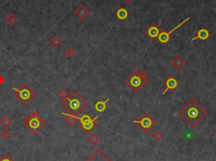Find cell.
Returning <instances> with one entry per match:
<instances>
[{
  "label": "cell",
  "instance_id": "1",
  "mask_svg": "<svg viewBox=\"0 0 216 161\" xmlns=\"http://www.w3.org/2000/svg\"><path fill=\"white\" fill-rule=\"evenodd\" d=\"M178 114L192 127H195L198 123L208 115V111L203 109V107L198 103L195 99H191L190 101L183 108H181Z\"/></svg>",
  "mask_w": 216,
  "mask_h": 161
},
{
  "label": "cell",
  "instance_id": "2",
  "mask_svg": "<svg viewBox=\"0 0 216 161\" xmlns=\"http://www.w3.org/2000/svg\"><path fill=\"white\" fill-rule=\"evenodd\" d=\"M62 106L71 115L78 116L88 106V103L78 94L77 91H73L67 99L62 102Z\"/></svg>",
  "mask_w": 216,
  "mask_h": 161
},
{
  "label": "cell",
  "instance_id": "3",
  "mask_svg": "<svg viewBox=\"0 0 216 161\" xmlns=\"http://www.w3.org/2000/svg\"><path fill=\"white\" fill-rule=\"evenodd\" d=\"M12 90L14 92V96L16 97L23 105H27L36 95V92L27 84H23L19 89L12 87Z\"/></svg>",
  "mask_w": 216,
  "mask_h": 161
},
{
  "label": "cell",
  "instance_id": "4",
  "mask_svg": "<svg viewBox=\"0 0 216 161\" xmlns=\"http://www.w3.org/2000/svg\"><path fill=\"white\" fill-rule=\"evenodd\" d=\"M45 121L41 118L36 112L31 113V115H30L29 117L24 122V126L33 134H36L45 127Z\"/></svg>",
  "mask_w": 216,
  "mask_h": 161
},
{
  "label": "cell",
  "instance_id": "5",
  "mask_svg": "<svg viewBox=\"0 0 216 161\" xmlns=\"http://www.w3.org/2000/svg\"><path fill=\"white\" fill-rule=\"evenodd\" d=\"M124 83L128 86L132 92L138 93L139 90H141L147 83V79H144L140 77L139 72L133 71L132 74L127 78Z\"/></svg>",
  "mask_w": 216,
  "mask_h": 161
},
{
  "label": "cell",
  "instance_id": "6",
  "mask_svg": "<svg viewBox=\"0 0 216 161\" xmlns=\"http://www.w3.org/2000/svg\"><path fill=\"white\" fill-rule=\"evenodd\" d=\"M99 118V116H96L94 118H91V116L89 114H84L80 117H78L79 120V126L80 127L83 131L85 133L90 134L94 129L97 127L96 120Z\"/></svg>",
  "mask_w": 216,
  "mask_h": 161
},
{
  "label": "cell",
  "instance_id": "7",
  "mask_svg": "<svg viewBox=\"0 0 216 161\" xmlns=\"http://www.w3.org/2000/svg\"><path fill=\"white\" fill-rule=\"evenodd\" d=\"M133 123L138 124V125L142 128L144 132H148L150 129L155 125V121L149 114L145 113L142 116V117L139 120H133Z\"/></svg>",
  "mask_w": 216,
  "mask_h": 161
},
{
  "label": "cell",
  "instance_id": "8",
  "mask_svg": "<svg viewBox=\"0 0 216 161\" xmlns=\"http://www.w3.org/2000/svg\"><path fill=\"white\" fill-rule=\"evenodd\" d=\"M190 19V18L188 17V18H187L186 19H184L182 22H181L178 26H177L176 27H175L174 29H172L171 30H170V31H168V32H166V31H165V30H162V31H161L160 32V34H159V36H158V40L159 42H161V43H162L163 45H165V44H167L168 42L171 40V35L172 34V33L174 32L176 30H177L179 27H181V26H182V25H184L185 23H187L188 20Z\"/></svg>",
  "mask_w": 216,
  "mask_h": 161
},
{
  "label": "cell",
  "instance_id": "9",
  "mask_svg": "<svg viewBox=\"0 0 216 161\" xmlns=\"http://www.w3.org/2000/svg\"><path fill=\"white\" fill-rule=\"evenodd\" d=\"M164 84L165 86V90L163 91L162 95H165V93L168 92V91H172V90H176L177 87L179 85V82H178L177 79L175 77L170 76L165 81Z\"/></svg>",
  "mask_w": 216,
  "mask_h": 161
},
{
  "label": "cell",
  "instance_id": "10",
  "mask_svg": "<svg viewBox=\"0 0 216 161\" xmlns=\"http://www.w3.org/2000/svg\"><path fill=\"white\" fill-rule=\"evenodd\" d=\"M86 161H112L111 159L107 158V156L105 155L103 152L97 149L96 151L94 153L93 155L90 156V158L88 159Z\"/></svg>",
  "mask_w": 216,
  "mask_h": 161
},
{
  "label": "cell",
  "instance_id": "11",
  "mask_svg": "<svg viewBox=\"0 0 216 161\" xmlns=\"http://www.w3.org/2000/svg\"><path fill=\"white\" fill-rule=\"evenodd\" d=\"M161 32V30L159 29V27L155 25H151V26L149 27L148 29L145 30V34L149 37L151 38L152 40H155V39L158 38L159 34Z\"/></svg>",
  "mask_w": 216,
  "mask_h": 161
},
{
  "label": "cell",
  "instance_id": "12",
  "mask_svg": "<svg viewBox=\"0 0 216 161\" xmlns=\"http://www.w3.org/2000/svg\"><path fill=\"white\" fill-rule=\"evenodd\" d=\"M90 14L89 10L86 9V7H84V5L80 4L74 10V14L80 19H84L85 17L87 16L88 14Z\"/></svg>",
  "mask_w": 216,
  "mask_h": 161
},
{
  "label": "cell",
  "instance_id": "13",
  "mask_svg": "<svg viewBox=\"0 0 216 161\" xmlns=\"http://www.w3.org/2000/svg\"><path fill=\"white\" fill-rule=\"evenodd\" d=\"M210 33L208 30L205 29V28H201V29L198 30L197 36L192 39V41H195V40H197V39H200L201 41H206L207 39L210 37Z\"/></svg>",
  "mask_w": 216,
  "mask_h": 161
},
{
  "label": "cell",
  "instance_id": "14",
  "mask_svg": "<svg viewBox=\"0 0 216 161\" xmlns=\"http://www.w3.org/2000/svg\"><path fill=\"white\" fill-rule=\"evenodd\" d=\"M109 100L110 99L108 98V99H107V100H105V101H103V100H99V101H97L96 103V105H95V109H96V111L97 112L101 113L103 112V111H105L107 107V104Z\"/></svg>",
  "mask_w": 216,
  "mask_h": 161
},
{
  "label": "cell",
  "instance_id": "15",
  "mask_svg": "<svg viewBox=\"0 0 216 161\" xmlns=\"http://www.w3.org/2000/svg\"><path fill=\"white\" fill-rule=\"evenodd\" d=\"M171 64H172V66H173L176 69H181V68L183 67L184 64H185V61H184V59L181 58V57L177 56V57L171 61Z\"/></svg>",
  "mask_w": 216,
  "mask_h": 161
},
{
  "label": "cell",
  "instance_id": "16",
  "mask_svg": "<svg viewBox=\"0 0 216 161\" xmlns=\"http://www.w3.org/2000/svg\"><path fill=\"white\" fill-rule=\"evenodd\" d=\"M128 11L125 8H121L116 11V16L120 19V20H124L128 17Z\"/></svg>",
  "mask_w": 216,
  "mask_h": 161
},
{
  "label": "cell",
  "instance_id": "17",
  "mask_svg": "<svg viewBox=\"0 0 216 161\" xmlns=\"http://www.w3.org/2000/svg\"><path fill=\"white\" fill-rule=\"evenodd\" d=\"M63 115H64V116H67V118H66V123H68V125H74V123L76 122V120L78 119V116H74V115H71V114H69V113H64L63 112L62 113Z\"/></svg>",
  "mask_w": 216,
  "mask_h": 161
},
{
  "label": "cell",
  "instance_id": "18",
  "mask_svg": "<svg viewBox=\"0 0 216 161\" xmlns=\"http://www.w3.org/2000/svg\"><path fill=\"white\" fill-rule=\"evenodd\" d=\"M50 43H51V45H52V46L58 47V46L62 43V41L61 39L59 38L58 36H53L52 38L50 39Z\"/></svg>",
  "mask_w": 216,
  "mask_h": 161
},
{
  "label": "cell",
  "instance_id": "19",
  "mask_svg": "<svg viewBox=\"0 0 216 161\" xmlns=\"http://www.w3.org/2000/svg\"><path fill=\"white\" fill-rule=\"evenodd\" d=\"M17 20H18V19H17V17L15 16L14 14H10L6 17L7 23H8L9 25H10V26L14 25V24L17 22Z\"/></svg>",
  "mask_w": 216,
  "mask_h": 161
},
{
  "label": "cell",
  "instance_id": "20",
  "mask_svg": "<svg viewBox=\"0 0 216 161\" xmlns=\"http://www.w3.org/2000/svg\"><path fill=\"white\" fill-rule=\"evenodd\" d=\"M1 124L4 127H8L12 123V120L10 119V117L8 116H3V118H2V120H1Z\"/></svg>",
  "mask_w": 216,
  "mask_h": 161
},
{
  "label": "cell",
  "instance_id": "21",
  "mask_svg": "<svg viewBox=\"0 0 216 161\" xmlns=\"http://www.w3.org/2000/svg\"><path fill=\"white\" fill-rule=\"evenodd\" d=\"M162 137H163V135H162L161 132H160L159 130H155V132H153V134H152V138L155 139V141H157V142L162 139Z\"/></svg>",
  "mask_w": 216,
  "mask_h": 161
},
{
  "label": "cell",
  "instance_id": "22",
  "mask_svg": "<svg viewBox=\"0 0 216 161\" xmlns=\"http://www.w3.org/2000/svg\"><path fill=\"white\" fill-rule=\"evenodd\" d=\"M99 140L100 139H99V138L96 134H93V135H91L89 138V142L92 145H96L98 143V142H99Z\"/></svg>",
  "mask_w": 216,
  "mask_h": 161
},
{
  "label": "cell",
  "instance_id": "23",
  "mask_svg": "<svg viewBox=\"0 0 216 161\" xmlns=\"http://www.w3.org/2000/svg\"><path fill=\"white\" fill-rule=\"evenodd\" d=\"M0 135H1V137L3 138V139H9L10 137V132L8 130V129H3V131L1 132V133H0Z\"/></svg>",
  "mask_w": 216,
  "mask_h": 161
},
{
  "label": "cell",
  "instance_id": "24",
  "mask_svg": "<svg viewBox=\"0 0 216 161\" xmlns=\"http://www.w3.org/2000/svg\"><path fill=\"white\" fill-rule=\"evenodd\" d=\"M74 54H75V52H74L71 47H69V48L67 49V50H66V52H65V55H66L68 58H73V57L74 56Z\"/></svg>",
  "mask_w": 216,
  "mask_h": 161
},
{
  "label": "cell",
  "instance_id": "25",
  "mask_svg": "<svg viewBox=\"0 0 216 161\" xmlns=\"http://www.w3.org/2000/svg\"><path fill=\"white\" fill-rule=\"evenodd\" d=\"M68 95H68V92H67L65 90H61V91H60V93H59V96L61 97L62 99H63V100H64L65 99H67Z\"/></svg>",
  "mask_w": 216,
  "mask_h": 161
},
{
  "label": "cell",
  "instance_id": "26",
  "mask_svg": "<svg viewBox=\"0 0 216 161\" xmlns=\"http://www.w3.org/2000/svg\"><path fill=\"white\" fill-rule=\"evenodd\" d=\"M0 161H14V159L9 155H4L0 159Z\"/></svg>",
  "mask_w": 216,
  "mask_h": 161
},
{
  "label": "cell",
  "instance_id": "27",
  "mask_svg": "<svg viewBox=\"0 0 216 161\" xmlns=\"http://www.w3.org/2000/svg\"><path fill=\"white\" fill-rule=\"evenodd\" d=\"M139 75H140V77L142 78H144V79H147L148 74H147V73H146V72L144 71V70H142L141 72H139Z\"/></svg>",
  "mask_w": 216,
  "mask_h": 161
},
{
  "label": "cell",
  "instance_id": "28",
  "mask_svg": "<svg viewBox=\"0 0 216 161\" xmlns=\"http://www.w3.org/2000/svg\"><path fill=\"white\" fill-rule=\"evenodd\" d=\"M4 78H3V76H0V84H2L4 82Z\"/></svg>",
  "mask_w": 216,
  "mask_h": 161
},
{
  "label": "cell",
  "instance_id": "29",
  "mask_svg": "<svg viewBox=\"0 0 216 161\" xmlns=\"http://www.w3.org/2000/svg\"><path fill=\"white\" fill-rule=\"evenodd\" d=\"M124 1H125V2H126V3H130V2H132V0H124Z\"/></svg>",
  "mask_w": 216,
  "mask_h": 161
},
{
  "label": "cell",
  "instance_id": "30",
  "mask_svg": "<svg viewBox=\"0 0 216 161\" xmlns=\"http://www.w3.org/2000/svg\"><path fill=\"white\" fill-rule=\"evenodd\" d=\"M215 132H216V129H215Z\"/></svg>",
  "mask_w": 216,
  "mask_h": 161
}]
</instances>
